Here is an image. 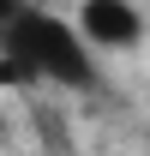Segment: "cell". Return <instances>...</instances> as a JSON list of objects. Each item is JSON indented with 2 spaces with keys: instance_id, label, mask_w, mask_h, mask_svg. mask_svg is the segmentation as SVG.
I'll return each mask as SVG.
<instances>
[{
  "instance_id": "3",
  "label": "cell",
  "mask_w": 150,
  "mask_h": 156,
  "mask_svg": "<svg viewBox=\"0 0 150 156\" xmlns=\"http://www.w3.org/2000/svg\"><path fill=\"white\" fill-rule=\"evenodd\" d=\"M0 144H6V120H0Z\"/></svg>"
},
{
  "instance_id": "1",
  "label": "cell",
  "mask_w": 150,
  "mask_h": 156,
  "mask_svg": "<svg viewBox=\"0 0 150 156\" xmlns=\"http://www.w3.org/2000/svg\"><path fill=\"white\" fill-rule=\"evenodd\" d=\"M0 84H54V90H96L102 66L78 42V30L48 6H0Z\"/></svg>"
},
{
  "instance_id": "2",
  "label": "cell",
  "mask_w": 150,
  "mask_h": 156,
  "mask_svg": "<svg viewBox=\"0 0 150 156\" xmlns=\"http://www.w3.org/2000/svg\"><path fill=\"white\" fill-rule=\"evenodd\" d=\"M66 24L78 30V42L90 54H102V48H138L144 42V12L132 0H84Z\"/></svg>"
}]
</instances>
